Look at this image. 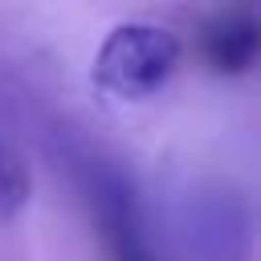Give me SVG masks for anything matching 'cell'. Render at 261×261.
<instances>
[{
    "mask_svg": "<svg viewBox=\"0 0 261 261\" xmlns=\"http://www.w3.org/2000/svg\"><path fill=\"white\" fill-rule=\"evenodd\" d=\"M73 175H77V192L90 208L106 261H159L155 220L143 208V196L130 184V175L98 151H77Z\"/></svg>",
    "mask_w": 261,
    "mask_h": 261,
    "instance_id": "cell-2",
    "label": "cell"
},
{
    "mask_svg": "<svg viewBox=\"0 0 261 261\" xmlns=\"http://www.w3.org/2000/svg\"><path fill=\"white\" fill-rule=\"evenodd\" d=\"M33 196V175H29V163L24 155L0 135V220H12L24 212Z\"/></svg>",
    "mask_w": 261,
    "mask_h": 261,
    "instance_id": "cell-5",
    "label": "cell"
},
{
    "mask_svg": "<svg viewBox=\"0 0 261 261\" xmlns=\"http://www.w3.org/2000/svg\"><path fill=\"white\" fill-rule=\"evenodd\" d=\"M200 53L212 73H249L261 53V20L249 8H220L200 29Z\"/></svg>",
    "mask_w": 261,
    "mask_h": 261,
    "instance_id": "cell-4",
    "label": "cell"
},
{
    "mask_svg": "<svg viewBox=\"0 0 261 261\" xmlns=\"http://www.w3.org/2000/svg\"><path fill=\"white\" fill-rule=\"evenodd\" d=\"M159 261H253V208L232 184H188L155 232Z\"/></svg>",
    "mask_w": 261,
    "mask_h": 261,
    "instance_id": "cell-1",
    "label": "cell"
},
{
    "mask_svg": "<svg viewBox=\"0 0 261 261\" xmlns=\"http://www.w3.org/2000/svg\"><path fill=\"white\" fill-rule=\"evenodd\" d=\"M184 41L175 29L159 20H118L90 65V77L102 94L118 102H147L155 98L179 69Z\"/></svg>",
    "mask_w": 261,
    "mask_h": 261,
    "instance_id": "cell-3",
    "label": "cell"
}]
</instances>
